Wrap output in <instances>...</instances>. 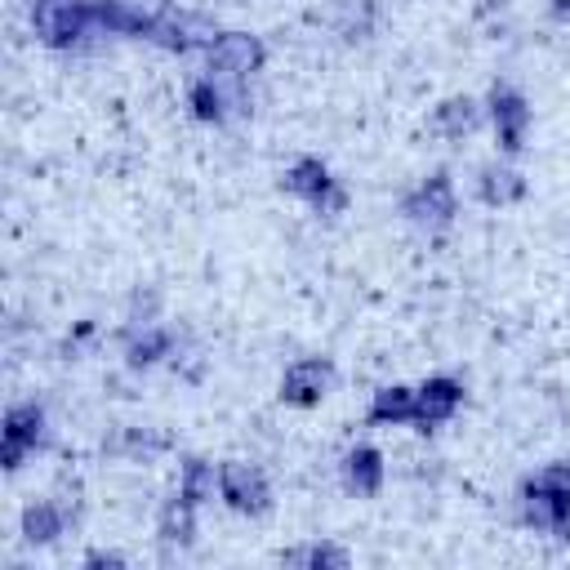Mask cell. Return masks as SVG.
I'll return each instance as SVG.
<instances>
[{
  "label": "cell",
  "instance_id": "23",
  "mask_svg": "<svg viewBox=\"0 0 570 570\" xmlns=\"http://www.w3.org/2000/svg\"><path fill=\"white\" fill-rule=\"evenodd\" d=\"M85 566H89V570H98V566L120 570V566H125V557H120V552H89V557H85Z\"/></svg>",
  "mask_w": 570,
  "mask_h": 570
},
{
  "label": "cell",
  "instance_id": "5",
  "mask_svg": "<svg viewBox=\"0 0 570 570\" xmlns=\"http://www.w3.org/2000/svg\"><path fill=\"white\" fill-rule=\"evenodd\" d=\"M218 494L227 508L258 517L272 508V485L254 463H218Z\"/></svg>",
  "mask_w": 570,
  "mask_h": 570
},
{
  "label": "cell",
  "instance_id": "24",
  "mask_svg": "<svg viewBox=\"0 0 570 570\" xmlns=\"http://www.w3.org/2000/svg\"><path fill=\"white\" fill-rule=\"evenodd\" d=\"M552 18L566 22V18H570V0H552Z\"/></svg>",
  "mask_w": 570,
  "mask_h": 570
},
{
  "label": "cell",
  "instance_id": "14",
  "mask_svg": "<svg viewBox=\"0 0 570 570\" xmlns=\"http://www.w3.org/2000/svg\"><path fill=\"white\" fill-rule=\"evenodd\" d=\"M370 423L374 428H392V423H414V387H379L370 401Z\"/></svg>",
  "mask_w": 570,
  "mask_h": 570
},
{
  "label": "cell",
  "instance_id": "4",
  "mask_svg": "<svg viewBox=\"0 0 570 570\" xmlns=\"http://www.w3.org/2000/svg\"><path fill=\"white\" fill-rule=\"evenodd\" d=\"M40 445H45V410L36 401L9 405L4 410V428H0V463H4V472H18L22 459L31 450H40Z\"/></svg>",
  "mask_w": 570,
  "mask_h": 570
},
{
  "label": "cell",
  "instance_id": "18",
  "mask_svg": "<svg viewBox=\"0 0 570 570\" xmlns=\"http://www.w3.org/2000/svg\"><path fill=\"white\" fill-rule=\"evenodd\" d=\"M214 490H218V468L209 459H187L183 463V476H178V494L200 508V503L214 499Z\"/></svg>",
  "mask_w": 570,
  "mask_h": 570
},
{
  "label": "cell",
  "instance_id": "10",
  "mask_svg": "<svg viewBox=\"0 0 570 570\" xmlns=\"http://www.w3.org/2000/svg\"><path fill=\"white\" fill-rule=\"evenodd\" d=\"M405 218L414 223H432V227H445L454 218V183L445 174H432L428 183H419L405 200H401Z\"/></svg>",
  "mask_w": 570,
  "mask_h": 570
},
{
  "label": "cell",
  "instance_id": "17",
  "mask_svg": "<svg viewBox=\"0 0 570 570\" xmlns=\"http://www.w3.org/2000/svg\"><path fill=\"white\" fill-rule=\"evenodd\" d=\"M476 120H481V111H476L472 98H445V102L432 111V129L445 134V138H463V134H472Z\"/></svg>",
  "mask_w": 570,
  "mask_h": 570
},
{
  "label": "cell",
  "instance_id": "25",
  "mask_svg": "<svg viewBox=\"0 0 570 570\" xmlns=\"http://www.w3.org/2000/svg\"><path fill=\"white\" fill-rule=\"evenodd\" d=\"M503 4H508V0H481V9H485V13H490V9H503Z\"/></svg>",
  "mask_w": 570,
  "mask_h": 570
},
{
  "label": "cell",
  "instance_id": "6",
  "mask_svg": "<svg viewBox=\"0 0 570 570\" xmlns=\"http://www.w3.org/2000/svg\"><path fill=\"white\" fill-rule=\"evenodd\" d=\"M205 58H209L214 71L245 80V76H254V71L263 67V40L249 36V31H218V36L209 40Z\"/></svg>",
  "mask_w": 570,
  "mask_h": 570
},
{
  "label": "cell",
  "instance_id": "3",
  "mask_svg": "<svg viewBox=\"0 0 570 570\" xmlns=\"http://www.w3.org/2000/svg\"><path fill=\"white\" fill-rule=\"evenodd\" d=\"M281 187H285L289 196L307 200V205H312V209H321V214H343V209H347V191L338 187V178H334L316 156L294 160V165L285 169Z\"/></svg>",
  "mask_w": 570,
  "mask_h": 570
},
{
  "label": "cell",
  "instance_id": "11",
  "mask_svg": "<svg viewBox=\"0 0 570 570\" xmlns=\"http://www.w3.org/2000/svg\"><path fill=\"white\" fill-rule=\"evenodd\" d=\"M89 13H94V31H107V36H147L151 31V13H142L125 0H89Z\"/></svg>",
  "mask_w": 570,
  "mask_h": 570
},
{
  "label": "cell",
  "instance_id": "21",
  "mask_svg": "<svg viewBox=\"0 0 570 570\" xmlns=\"http://www.w3.org/2000/svg\"><path fill=\"white\" fill-rule=\"evenodd\" d=\"M285 566H303V570H347V552L338 543H307V548H294V552H281Z\"/></svg>",
  "mask_w": 570,
  "mask_h": 570
},
{
  "label": "cell",
  "instance_id": "9",
  "mask_svg": "<svg viewBox=\"0 0 570 570\" xmlns=\"http://www.w3.org/2000/svg\"><path fill=\"white\" fill-rule=\"evenodd\" d=\"M334 383V365L325 356H303L285 370L281 379V401L285 405H316Z\"/></svg>",
  "mask_w": 570,
  "mask_h": 570
},
{
  "label": "cell",
  "instance_id": "12",
  "mask_svg": "<svg viewBox=\"0 0 570 570\" xmlns=\"http://www.w3.org/2000/svg\"><path fill=\"white\" fill-rule=\"evenodd\" d=\"M476 196H481V205H490V209L517 205V200L525 196V178H521L517 169H508V165H485L481 178H476Z\"/></svg>",
  "mask_w": 570,
  "mask_h": 570
},
{
  "label": "cell",
  "instance_id": "15",
  "mask_svg": "<svg viewBox=\"0 0 570 570\" xmlns=\"http://www.w3.org/2000/svg\"><path fill=\"white\" fill-rule=\"evenodd\" d=\"M147 40H156L160 49L187 53V49L196 45V36H191V18H183L178 9H160V13H151V31H147Z\"/></svg>",
  "mask_w": 570,
  "mask_h": 570
},
{
  "label": "cell",
  "instance_id": "2",
  "mask_svg": "<svg viewBox=\"0 0 570 570\" xmlns=\"http://www.w3.org/2000/svg\"><path fill=\"white\" fill-rule=\"evenodd\" d=\"M31 27L49 49H67L94 31V13L89 0H31Z\"/></svg>",
  "mask_w": 570,
  "mask_h": 570
},
{
  "label": "cell",
  "instance_id": "7",
  "mask_svg": "<svg viewBox=\"0 0 570 570\" xmlns=\"http://www.w3.org/2000/svg\"><path fill=\"white\" fill-rule=\"evenodd\" d=\"M490 120L499 134V147L508 156H517L525 147V129H530V102L512 89V85H494L490 89Z\"/></svg>",
  "mask_w": 570,
  "mask_h": 570
},
{
  "label": "cell",
  "instance_id": "20",
  "mask_svg": "<svg viewBox=\"0 0 570 570\" xmlns=\"http://www.w3.org/2000/svg\"><path fill=\"white\" fill-rule=\"evenodd\" d=\"M191 534H196V503H187V499L178 494V499H169L165 512H160V539L187 548Z\"/></svg>",
  "mask_w": 570,
  "mask_h": 570
},
{
  "label": "cell",
  "instance_id": "8",
  "mask_svg": "<svg viewBox=\"0 0 570 570\" xmlns=\"http://www.w3.org/2000/svg\"><path fill=\"white\" fill-rule=\"evenodd\" d=\"M459 405H463V383L436 374V379H428L423 387H414V428H419V432H432V428H441L445 419H454Z\"/></svg>",
  "mask_w": 570,
  "mask_h": 570
},
{
  "label": "cell",
  "instance_id": "13",
  "mask_svg": "<svg viewBox=\"0 0 570 570\" xmlns=\"http://www.w3.org/2000/svg\"><path fill=\"white\" fill-rule=\"evenodd\" d=\"M343 481H347V490H356V494H379V490H383V454H379L374 445L347 450V459H343Z\"/></svg>",
  "mask_w": 570,
  "mask_h": 570
},
{
  "label": "cell",
  "instance_id": "1",
  "mask_svg": "<svg viewBox=\"0 0 570 570\" xmlns=\"http://www.w3.org/2000/svg\"><path fill=\"white\" fill-rule=\"evenodd\" d=\"M521 517L534 530L570 539V463H548L521 485Z\"/></svg>",
  "mask_w": 570,
  "mask_h": 570
},
{
  "label": "cell",
  "instance_id": "16",
  "mask_svg": "<svg viewBox=\"0 0 570 570\" xmlns=\"http://www.w3.org/2000/svg\"><path fill=\"white\" fill-rule=\"evenodd\" d=\"M62 525H67V517H62L58 503H31V508H22V539L36 543V548L53 543L62 534Z\"/></svg>",
  "mask_w": 570,
  "mask_h": 570
},
{
  "label": "cell",
  "instance_id": "22",
  "mask_svg": "<svg viewBox=\"0 0 570 570\" xmlns=\"http://www.w3.org/2000/svg\"><path fill=\"white\" fill-rule=\"evenodd\" d=\"M187 102H191V116L205 120V125H218V120L227 116V107H223V89H218L214 80H196V85L187 89Z\"/></svg>",
  "mask_w": 570,
  "mask_h": 570
},
{
  "label": "cell",
  "instance_id": "19",
  "mask_svg": "<svg viewBox=\"0 0 570 570\" xmlns=\"http://www.w3.org/2000/svg\"><path fill=\"white\" fill-rule=\"evenodd\" d=\"M169 347H174V334H169V330H160V325H147L142 334H134V338H129L125 361H129L134 370H147V365H156L160 356H169Z\"/></svg>",
  "mask_w": 570,
  "mask_h": 570
}]
</instances>
